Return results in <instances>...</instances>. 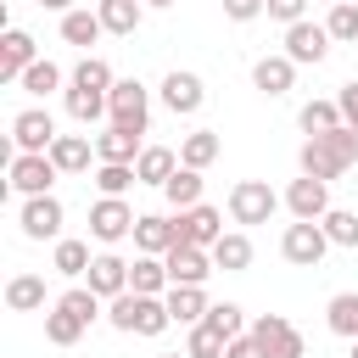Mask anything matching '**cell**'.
I'll use <instances>...</instances> for the list:
<instances>
[{"label":"cell","mask_w":358,"mask_h":358,"mask_svg":"<svg viewBox=\"0 0 358 358\" xmlns=\"http://www.w3.org/2000/svg\"><path fill=\"white\" fill-rule=\"evenodd\" d=\"M296 162H302V173L308 179H341L352 162H358V134L341 123V129H330V134H313V140H302V151H296Z\"/></svg>","instance_id":"1"},{"label":"cell","mask_w":358,"mask_h":358,"mask_svg":"<svg viewBox=\"0 0 358 358\" xmlns=\"http://www.w3.org/2000/svg\"><path fill=\"white\" fill-rule=\"evenodd\" d=\"M106 324L112 330H123V336H162L168 324H173V313H168V302L162 296H140V291H123V296H112L106 302Z\"/></svg>","instance_id":"2"},{"label":"cell","mask_w":358,"mask_h":358,"mask_svg":"<svg viewBox=\"0 0 358 358\" xmlns=\"http://www.w3.org/2000/svg\"><path fill=\"white\" fill-rule=\"evenodd\" d=\"M106 117H112V129L145 134V129H151V90H145L140 78H117L112 95H106Z\"/></svg>","instance_id":"3"},{"label":"cell","mask_w":358,"mask_h":358,"mask_svg":"<svg viewBox=\"0 0 358 358\" xmlns=\"http://www.w3.org/2000/svg\"><path fill=\"white\" fill-rule=\"evenodd\" d=\"M246 336L257 341V358H308V341L285 313H257Z\"/></svg>","instance_id":"4"},{"label":"cell","mask_w":358,"mask_h":358,"mask_svg":"<svg viewBox=\"0 0 358 358\" xmlns=\"http://www.w3.org/2000/svg\"><path fill=\"white\" fill-rule=\"evenodd\" d=\"M6 179H11V190L28 201V196H50V185L62 179V168L50 162V151H17V157L6 162Z\"/></svg>","instance_id":"5"},{"label":"cell","mask_w":358,"mask_h":358,"mask_svg":"<svg viewBox=\"0 0 358 358\" xmlns=\"http://www.w3.org/2000/svg\"><path fill=\"white\" fill-rule=\"evenodd\" d=\"M324 252H330V235H324V224H285V235H280V257L291 263V268H319L324 263Z\"/></svg>","instance_id":"6"},{"label":"cell","mask_w":358,"mask_h":358,"mask_svg":"<svg viewBox=\"0 0 358 358\" xmlns=\"http://www.w3.org/2000/svg\"><path fill=\"white\" fill-rule=\"evenodd\" d=\"M280 201H285V196H274L268 179H241V185L229 190V218H235V224H268Z\"/></svg>","instance_id":"7"},{"label":"cell","mask_w":358,"mask_h":358,"mask_svg":"<svg viewBox=\"0 0 358 358\" xmlns=\"http://www.w3.org/2000/svg\"><path fill=\"white\" fill-rule=\"evenodd\" d=\"M134 207L123 201V196H95V207H90V235L101 241V246H117L123 235H134Z\"/></svg>","instance_id":"8"},{"label":"cell","mask_w":358,"mask_h":358,"mask_svg":"<svg viewBox=\"0 0 358 358\" xmlns=\"http://www.w3.org/2000/svg\"><path fill=\"white\" fill-rule=\"evenodd\" d=\"M62 218H67V207H62L56 196H28V201L17 207V229H22L28 241H62Z\"/></svg>","instance_id":"9"},{"label":"cell","mask_w":358,"mask_h":358,"mask_svg":"<svg viewBox=\"0 0 358 358\" xmlns=\"http://www.w3.org/2000/svg\"><path fill=\"white\" fill-rule=\"evenodd\" d=\"M173 229H179V246H201V252H213L229 229H224V213L218 207H190V213H173Z\"/></svg>","instance_id":"10"},{"label":"cell","mask_w":358,"mask_h":358,"mask_svg":"<svg viewBox=\"0 0 358 358\" xmlns=\"http://www.w3.org/2000/svg\"><path fill=\"white\" fill-rule=\"evenodd\" d=\"M330 45H336V39H330L324 22H308V17H302V22L285 28V56H291L296 67H319V62L330 56Z\"/></svg>","instance_id":"11"},{"label":"cell","mask_w":358,"mask_h":358,"mask_svg":"<svg viewBox=\"0 0 358 358\" xmlns=\"http://www.w3.org/2000/svg\"><path fill=\"white\" fill-rule=\"evenodd\" d=\"M56 145V117L45 106H22L11 117V151H50Z\"/></svg>","instance_id":"12"},{"label":"cell","mask_w":358,"mask_h":358,"mask_svg":"<svg viewBox=\"0 0 358 358\" xmlns=\"http://www.w3.org/2000/svg\"><path fill=\"white\" fill-rule=\"evenodd\" d=\"M162 106L173 112V117H190V112H201V101H207V84L196 78V73H185V67H173L168 78H162Z\"/></svg>","instance_id":"13"},{"label":"cell","mask_w":358,"mask_h":358,"mask_svg":"<svg viewBox=\"0 0 358 358\" xmlns=\"http://www.w3.org/2000/svg\"><path fill=\"white\" fill-rule=\"evenodd\" d=\"M285 207H291V218H302V224H319L324 213H330V185L324 179H291L285 185Z\"/></svg>","instance_id":"14"},{"label":"cell","mask_w":358,"mask_h":358,"mask_svg":"<svg viewBox=\"0 0 358 358\" xmlns=\"http://www.w3.org/2000/svg\"><path fill=\"white\" fill-rule=\"evenodd\" d=\"M173 246H179L173 218H162V213H140V218H134V252H140V257H168Z\"/></svg>","instance_id":"15"},{"label":"cell","mask_w":358,"mask_h":358,"mask_svg":"<svg viewBox=\"0 0 358 358\" xmlns=\"http://www.w3.org/2000/svg\"><path fill=\"white\" fill-rule=\"evenodd\" d=\"M84 285H90L101 302H112V296H123V291H129V263H123L117 252H95V263H90Z\"/></svg>","instance_id":"16"},{"label":"cell","mask_w":358,"mask_h":358,"mask_svg":"<svg viewBox=\"0 0 358 358\" xmlns=\"http://www.w3.org/2000/svg\"><path fill=\"white\" fill-rule=\"evenodd\" d=\"M39 62V50H34V34H22V28H6V39H0V78L6 84H22V73Z\"/></svg>","instance_id":"17"},{"label":"cell","mask_w":358,"mask_h":358,"mask_svg":"<svg viewBox=\"0 0 358 358\" xmlns=\"http://www.w3.org/2000/svg\"><path fill=\"white\" fill-rule=\"evenodd\" d=\"M291 84H296V62H291L285 50L252 62V90H263L268 101H274V95H291Z\"/></svg>","instance_id":"18"},{"label":"cell","mask_w":358,"mask_h":358,"mask_svg":"<svg viewBox=\"0 0 358 358\" xmlns=\"http://www.w3.org/2000/svg\"><path fill=\"white\" fill-rule=\"evenodd\" d=\"M162 263H168V280L173 285H207V274L218 268L213 252H201V246H173Z\"/></svg>","instance_id":"19"},{"label":"cell","mask_w":358,"mask_h":358,"mask_svg":"<svg viewBox=\"0 0 358 358\" xmlns=\"http://www.w3.org/2000/svg\"><path fill=\"white\" fill-rule=\"evenodd\" d=\"M218 157H224V140H218V129H190V134L179 140V168H196V173H207Z\"/></svg>","instance_id":"20"},{"label":"cell","mask_w":358,"mask_h":358,"mask_svg":"<svg viewBox=\"0 0 358 358\" xmlns=\"http://www.w3.org/2000/svg\"><path fill=\"white\" fill-rule=\"evenodd\" d=\"M140 134H129V129H112L106 123V134H95V162H123V168H134L140 162Z\"/></svg>","instance_id":"21"},{"label":"cell","mask_w":358,"mask_h":358,"mask_svg":"<svg viewBox=\"0 0 358 358\" xmlns=\"http://www.w3.org/2000/svg\"><path fill=\"white\" fill-rule=\"evenodd\" d=\"M134 173H140V185H157V190H162V185L179 173V151H173V145H145L140 162H134Z\"/></svg>","instance_id":"22"},{"label":"cell","mask_w":358,"mask_h":358,"mask_svg":"<svg viewBox=\"0 0 358 358\" xmlns=\"http://www.w3.org/2000/svg\"><path fill=\"white\" fill-rule=\"evenodd\" d=\"M129 291H140V296H168V291H173L168 263H162V257H134V263H129Z\"/></svg>","instance_id":"23"},{"label":"cell","mask_w":358,"mask_h":358,"mask_svg":"<svg viewBox=\"0 0 358 358\" xmlns=\"http://www.w3.org/2000/svg\"><path fill=\"white\" fill-rule=\"evenodd\" d=\"M162 302H168V313H173V324H185V330H190V324H201V319H207V308H213L201 285H173V291H168Z\"/></svg>","instance_id":"24"},{"label":"cell","mask_w":358,"mask_h":358,"mask_svg":"<svg viewBox=\"0 0 358 358\" xmlns=\"http://www.w3.org/2000/svg\"><path fill=\"white\" fill-rule=\"evenodd\" d=\"M95 17L106 34H134L145 22V0H95Z\"/></svg>","instance_id":"25"},{"label":"cell","mask_w":358,"mask_h":358,"mask_svg":"<svg viewBox=\"0 0 358 358\" xmlns=\"http://www.w3.org/2000/svg\"><path fill=\"white\" fill-rule=\"evenodd\" d=\"M6 308L11 313H39L45 308V274H11L6 280Z\"/></svg>","instance_id":"26"},{"label":"cell","mask_w":358,"mask_h":358,"mask_svg":"<svg viewBox=\"0 0 358 358\" xmlns=\"http://www.w3.org/2000/svg\"><path fill=\"white\" fill-rule=\"evenodd\" d=\"M213 263H218L224 274H246V268H252V235H246V229H229V235L213 246Z\"/></svg>","instance_id":"27"},{"label":"cell","mask_w":358,"mask_h":358,"mask_svg":"<svg viewBox=\"0 0 358 358\" xmlns=\"http://www.w3.org/2000/svg\"><path fill=\"white\" fill-rule=\"evenodd\" d=\"M90 263H95V257H90V241H73V235H62V241H56V252H50V268H56V274H67V280H84V274H90Z\"/></svg>","instance_id":"28"},{"label":"cell","mask_w":358,"mask_h":358,"mask_svg":"<svg viewBox=\"0 0 358 358\" xmlns=\"http://www.w3.org/2000/svg\"><path fill=\"white\" fill-rule=\"evenodd\" d=\"M324 324H330V336L358 341V291H336V296L324 302Z\"/></svg>","instance_id":"29"},{"label":"cell","mask_w":358,"mask_h":358,"mask_svg":"<svg viewBox=\"0 0 358 358\" xmlns=\"http://www.w3.org/2000/svg\"><path fill=\"white\" fill-rule=\"evenodd\" d=\"M90 157H95V145H90L84 134H56V145H50V162H56L62 173H84Z\"/></svg>","instance_id":"30"},{"label":"cell","mask_w":358,"mask_h":358,"mask_svg":"<svg viewBox=\"0 0 358 358\" xmlns=\"http://www.w3.org/2000/svg\"><path fill=\"white\" fill-rule=\"evenodd\" d=\"M162 196H168V207H173V213L201 207V173H196V168H179V173L162 185Z\"/></svg>","instance_id":"31"},{"label":"cell","mask_w":358,"mask_h":358,"mask_svg":"<svg viewBox=\"0 0 358 358\" xmlns=\"http://www.w3.org/2000/svg\"><path fill=\"white\" fill-rule=\"evenodd\" d=\"M101 34H106V28H101V17H95V11H84V6L62 17V39H67V45H84V50H90Z\"/></svg>","instance_id":"32"},{"label":"cell","mask_w":358,"mask_h":358,"mask_svg":"<svg viewBox=\"0 0 358 358\" xmlns=\"http://www.w3.org/2000/svg\"><path fill=\"white\" fill-rule=\"evenodd\" d=\"M67 84H73V90H95V95H112V84H117V78H112V67H106L101 56H84V62L73 67V78H67Z\"/></svg>","instance_id":"33"},{"label":"cell","mask_w":358,"mask_h":358,"mask_svg":"<svg viewBox=\"0 0 358 358\" xmlns=\"http://www.w3.org/2000/svg\"><path fill=\"white\" fill-rule=\"evenodd\" d=\"M296 123H302L308 140H313V134H330V129H341V106H336V101H308V106L296 112Z\"/></svg>","instance_id":"34"},{"label":"cell","mask_w":358,"mask_h":358,"mask_svg":"<svg viewBox=\"0 0 358 358\" xmlns=\"http://www.w3.org/2000/svg\"><path fill=\"white\" fill-rule=\"evenodd\" d=\"M84 330H90V324H84V319H73L67 308H50V313H45V341H50V347H78V336H84Z\"/></svg>","instance_id":"35"},{"label":"cell","mask_w":358,"mask_h":358,"mask_svg":"<svg viewBox=\"0 0 358 358\" xmlns=\"http://www.w3.org/2000/svg\"><path fill=\"white\" fill-rule=\"evenodd\" d=\"M207 324H213V330H218L224 341H235V336H246V330H252V324H246V308H241V302H213V308H207Z\"/></svg>","instance_id":"36"},{"label":"cell","mask_w":358,"mask_h":358,"mask_svg":"<svg viewBox=\"0 0 358 358\" xmlns=\"http://www.w3.org/2000/svg\"><path fill=\"white\" fill-rule=\"evenodd\" d=\"M62 101H67V117H73V123H95V117H106V95H95V90H73V84H67Z\"/></svg>","instance_id":"37"},{"label":"cell","mask_w":358,"mask_h":358,"mask_svg":"<svg viewBox=\"0 0 358 358\" xmlns=\"http://www.w3.org/2000/svg\"><path fill=\"white\" fill-rule=\"evenodd\" d=\"M56 308H67L73 319H84V324H95L106 302H101V296H95L90 285H73V291H62V296H56Z\"/></svg>","instance_id":"38"},{"label":"cell","mask_w":358,"mask_h":358,"mask_svg":"<svg viewBox=\"0 0 358 358\" xmlns=\"http://www.w3.org/2000/svg\"><path fill=\"white\" fill-rule=\"evenodd\" d=\"M22 90H28V95H39V101H45V95H50V90H62V67H56V62H50V56H39V62H34V67H28V73H22Z\"/></svg>","instance_id":"39"},{"label":"cell","mask_w":358,"mask_h":358,"mask_svg":"<svg viewBox=\"0 0 358 358\" xmlns=\"http://www.w3.org/2000/svg\"><path fill=\"white\" fill-rule=\"evenodd\" d=\"M129 185H140L134 168H123V162H95V190H101V196H123Z\"/></svg>","instance_id":"40"},{"label":"cell","mask_w":358,"mask_h":358,"mask_svg":"<svg viewBox=\"0 0 358 358\" xmlns=\"http://www.w3.org/2000/svg\"><path fill=\"white\" fill-rule=\"evenodd\" d=\"M319 224H324L330 246H358V213H347V207H330Z\"/></svg>","instance_id":"41"},{"label":"cell","mask_w":358,"mask_h":358,"mask_svg":"<svg viewBox=\"0 0 358 358\" xmlns=\"http://www.w3.org/2000/svg\"><path fill=\"white\" fill-rule=\"evenodd\" d=\"M324 28H330V39H336V45H352V39H358V0H341V6H330Z\"/></svg>","instance_id":"42"},{"label":"cell","mask_w":358,"mask_h":358,"mask_svg":"<svg viewBox=\"0 0 358 358\" xmlns=\"http://www.w3.org/2000/svg\"><path fill=\"white\" fill-rule=\"evenodd\" d=\"M224 347H229V341H224L207 319H201V324H190V341H185V352H190V358H224Z\"/></svg>","instance_id":"43"},{"label":"cell","mask_w":358,"mask_h":358,"mask_svg":"<svg viewBox=\"0 0 358 358\" xmlns=\"http://www.w3.org/2000/svg\"><path fill=\"white\" fill-rule=\"evenodd\" d=\"M268 11V0H224V17L229 22H257Z\"/></svg>","instance_id":"44"},{"label":"cell","mask_w":358,"mask_h":358,"mask_svg":"<svg viewBox=\"0 0 358 358\" xmlns=\"http://www.w3.org/2000/svg\"><path fill=\"white\" fill-rule=\"evenodd\" d=\"M336 106H341V123H347V129H352V134H358V78H352V84H341V90H336Z\"/></svg>","instance_id":"45"},{"label":"cell","mask_w":358,"mask_h":358,"mask_svg":"<svg viewBox=\"0 0 358 358\" xmlns=\"http://www.w3.org/2000/svg\"><path fill=\"white\" fill-rule=\"evenodd\" d=\"M302 11H308V0H268V17H274V22H285V28H291V22H302Z\"/></svg>","instance_id":"46"},{"label":"cell","mask_w":358,"mask_h":358,"mask_svg":"<svg viewBox=\"0 0 358 358\" xmlns=\"http://www.w3.org/2000/svg\"><path fill=\"white\" fill-rule=\"evenodd\" d=\"M224 358H257V341H252V336H235V341L224 347Z\"/></svg>","instance_id":"47"},{"label":"cell","mask_w":358,"mask_h":358,"mask_svg":"<svg viewBox=\"0 0 358 358\" xmlns=\"http://www.w3.org/2000/svg\"><path fill=\"white\" fill-rule=\"evenodd\" d=\"M39 6H45V11H62V17H67V11H78L73 0H39Z\"/></svg>","instance_id":"48"},{"label":"cell","mask_w":358,"mask_h":358,"mask_svg":"<svg viewBox=\"0 0 358 358\" xmlns=\"http://www.w3.org/2000/svg\"><path fill=\"white\" fill-rule=\"evenodd\" d=\"M168 6H179V0H145V11H168Z\"/></svg>","instance_id":"49"},{"label":"cell","mask_w":358,"mask_h":358,"mask_svg":"<svg viewBox=\"0 0 358 358\" xmlns=\"http://www.w3.org/2000/svg\"><path fill=\"white\" fill-rule=\"evenodd\" d=\"M162 358H190V352H162Z\"/></svg>","instance_id":"50"},{"label":"cell","mask_w":358,"mask_h":358,"mask_svg":"<svg viewBox=\"0 0 358 358\" xmlns=\"http://www.w3.org/2000/svg\"><path fill=\"white\" fill-rule=\"evenodd\" d=\"M319 6H341V0H319Z\"/></svg>","instance_id":"51"},{"label":"cell","mask_w":358,"mask_h":358,"mask_svg":"<svg viewBox=\"0 0 358 358\" xmlns=\"http://www.w3.org/2000/svg\"><path fill=\"white\" fill-rule=\"evenodd\" d=\"M347 358H358V341H352V352H347Z\"/></svg>","instance_id":"52"}]
</instances>
